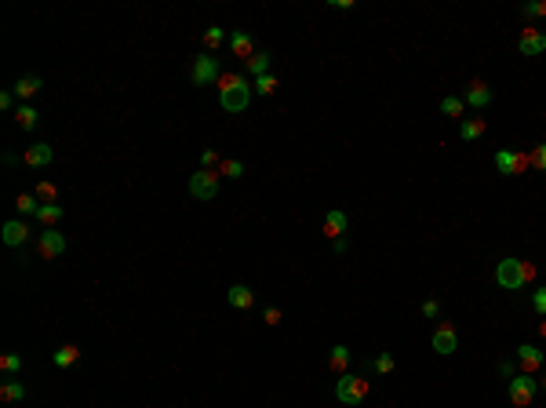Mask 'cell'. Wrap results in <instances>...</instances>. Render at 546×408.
I'll return each mask as SVG.
<instances>
[{
    "label": "cell",
    "instance_id": "obj_1",
    "mask_svg": "<svg viewBox=\"0 0 546 408\" xmlns=\"http://www.w3.org/2000/svg\"><path fill=\"white\" fill-rule=\"evenodd\" d=\"M252 91H255V84L248 77H240V73H222L219 77V106L226 114H244L248 103H252Z\"/></svg>",
    "mask_w": 546,
    "mask_h": 408
},
{
    "label": "cell",
    "instance_id": "obj_2",
    "mask_svg": "<svg viewBox=\"0 0 546 408\" xmlns=\"http://www.w3.org/2000/svg\"><path fill=\"white\" fill-rule=\"evenodd\" d=\"M536 281V263H525V259H499L495 263V285L499 288H507V292H521L525 285H531Z\"/></svg>",
    "mask_w": 546,
    "mask_h": 408
},
{
    "label": "cell",
    "instance_id": "obj_3",
    "mask_svg": "<svg viewBox=\"0 0 546 408\" xmlns=\"http://www.w3.org/2000/svg\"><path fill=\"white\" fill-rule=\"evenodd\" d=\"M368 393H371V379H364V375L342 372V375L335 379V398H339L342 405H350V408L364 405V401H368Z\"/></svg>",
    "mask_w": 546,
    "mask_h": 408
},
{
    "label": "cell",
    "instance_id": "obj_4",
    "mask_svg": "<svg viewBox=\"0 0 546 408\" xmlns=\"http://www.w3.org/2000/svg\"><path fill=\"white\" fill-rule=\"evenodd\" d=\"M507 393H510L513 408H528L531 401H536V393H539V379H536V375H528V372H517V375L510 379Z\"/></svg>",
    "mask_w": 546,
    "mask_h": 408
},
{
    "label": "cell",
    "instance_id": "obj_5",
    "mask_svg": "<svg viewBox=\"0 0 546 408\" xmlns=\"http://www.w3.org/2000/svg\"><path fill=\"white\" fill-rule=\"evenodd\" d=\"M190 193L197 201H215L219 197V172H208V168H197L190 175Z\"/></svg>",
    "mask_w": 546,
    "mask_h": 408
},
{
    "label": "cell",
    "instance_id": "obj_6",
    "mask_svg": "<svg viewBox=\"0 0 546 408\" xmlns=\"http://www.w3.org/2000/svg\"><path fill=\"white\" fill-rule=\"evenodd\" d=\"M190 77H193L197 88H204V84H215V80L222 77V66H219V59H215L211 51H204V55H197V62H193V69H190Z\"/></svg>",
    "mask_w": 546,
    "mask_h": 408
},
{
    "label": "cell",
    "instance_id": "obj_7",
    "mask_svg": "<svg viewBox=\"0 0 546 408\" xmlns=\"http://www.w3.org/2000/svg\"><path fill=\"white\" fill-rule=\"evenodd\" d=\"M430 346H434L441 357L455 354V350H459V332H455L452 321H441V325L434 328V335H430Z\"/></svg>",
    "mask_w": 546,
    "mask_h": 408
},
{
    "label": "cell",
    "instance_id": "obj_8",
    "mask_svg": "<svg viewBox=\"0 0 546 408\" xmlns=\"http://www.w3.org/2000/svg\"><path fill=\"white\" fill-rule=\"evenodd\" d=\"M528 164H531V157H525V153L495 150V172H499V175H517V172H525Z\"/></svg>",
    "mask_w": 546,
    "mask_h": 408
},
{
    "label": "cell",
    "instance_id": "obj_9",
    "mask_svg": "<svg viewBox=\"0 0 546 408\" xmlns=\"http://www.w3.org/2000/svg\"><path fill=\"white\" fill-rule=\"evenodd\" d=\"M517 51L528 55V59H536V55L546 51V33L536 30V26H528V30H521V37H517Z\"/></svg>",
    "mask_w": 546,
    "mask_h": 408
},
{
    "label": "cell",
    "instance_id": "obj_10",
    "mask_svg": "<svg viewBox=\"0 0 546 408\" xmlns=\"http://www.w3.org/2000/svg\"><path fill=\"white\" fill-rule=\"evenodd\" d=\"M37 251H40V256H44V259H59L62 251H66V237H62L59 230L51 227V230H44V233H40V241H37Z\"/></svg>",
    "mask_w": 546,
    "mask_h": 408
},
{
    "label": "cell",
    "instance_id": "obj_11",
    "mask_svg": "<svg viewBox=\"0 0 546 408\" xmlns=\"http://www.w3.org/2000/svg\"><path fill=\"white\" fill-rule=\"evenodd\" d=\"M543 361H546V354L539 346H531V343H525V346H517V364H521V372H528V375H536L539 369H543Z\"/></svg>",
    "mask_w": 546,
    "mask_h": 408
},
{
    "label": "cell",
    "instance_id": "obj_12",
    "mask_svg": "<svg viewBox=\"0 0 546 408\" xmlns=\"http://www.w3.org/2000/svg\"><path fill=\"white\" fill-rule=\"evenodd\" d=\"M0 237H4V245H8V248H22L26 241H30V227H26L22 219H11V222H4Z\"/></svg>",
    "mask_w": 546,
    "mask_h": 408
},
{
    "label": "cell",
    "instance_id": "obj_13",
    "mask_svg": "<svg viewBox=\"0 0 546 408\" xmlns=\"http://www.w3.org/2000/svg\"><path fill=\"white\" fill-rule=\"evenodd\" d=\"M463 103L473 106V109H488V103H492V88H488L484 80H473L466 88V95H463Z\"/></svg>",
    "mask_w": 546,
    "mask_h": 408
},
{
    "label": "cell",
    "instance_id": "obj_14",
    "mask_svg": "<svg viewBox=\"0 0 546 408\" xmlns=\"http://www.w3.org/2000/svg\"><path fill=\"white\" fill-rule=\"evenodd\" d=\"M22 161L30 164V168H48L55 161V150H51V143H33L30 150L22 153Z\"/></svg>",
    "mask_w": 546,
    "mask_h": 408
},
{
    "label": "cell",
    "instance_id": "obj_15",
    "mask_svg": "<svg viewBox=\"0 0 546 408\" xmlns=\"http://www.w3.org/2000/svg\"><path fill=\"white\" fill-rule=\"evenodd\" d=\"M229 51H234L237 59H244V62H248L252 55H255V44H252V33H248V30H234V33H229Z\"/></svg>",
    "mask_w": 546,
    "mask_h": 408
},
{
    "label": "cell",
    "instance_id": "obj_16",
    "mask_svg": "<svg viewBox=\"0 0 546 408\" xmlns=\"http://www.w3.org/2000/svg\"><path fill=\"white\" fill-rule=\"evenodd\" d=\"M346 227H350L346 212H339V208H332V212H324V233L332 237V241H339V237L346 233Z\"/></svg>",
    "mask_w": 546,
    "mask_h": 408
},
{
    "label": "cell",
    "instance_id": "obj_17",
    "mask_svg": "<svg viewBox=\"0 0 546 408\" xmlns=\"http://www.w3.org/2000/svg\"><path fill=\"white\" fill-rule=\"evenodd\" d=\"M226 303L234 306V310H248V306H255V292L248 285H234L226 292Z\"/></svg>",
    "mask_w": 546,
    "mask_h": 408
},
{
    "label": "cell",
    "instance_id": "obj_18",
    "mask_svg": "<svg viewBox=\"0 0 546 408\" xmlns=\"http://www.w3.org/2000/svg\"><path fill=\"white\" fill-rule=\"evenodd\" d=\"M488 128V121L484 117H463V124H459V139L463 143H473V139H481Z\"/></svg>",
    "mask_w": 546,
    "mask_h": 408
},
{
    "label": "cell",
    "instance_id": "obj_19",
    "mask_svg": "<svg viewBox=\"0 0 546 408\" xmlns=\"http://www.w3.org/2000/svg\"><path fill=\"white\" fill-rule=\"evenodd\" d=\"M270 66H273V59H270V51H255L248 62H244V69H248V73L258 80V77H266L270 73Z\"/></svg>",
    "mask_w": 546,
    "mask_h": 408
},
{
    "label": "cell",
    "instance_id": "obj_20",
    "mask_svg": "<svg viewBox=\"0 0 546 408\" xmlns=\"http://www.w3.org/2000/svg\"><path fill=\"white\" fill-rule=\"evenodd\" d=\"M22 398H26V387L19 383V379H4V383H0V401H4V405L22 401Z\"/></svg>",
    "mask_w": 546,
    "mask_h": 408
},
{
    "label": "cell",
    "instance_id": "obj_21",
    "mask_svg": "<svg viewBox=\"0 0 546 408\" xmlns=\"http://www.w3.org/2000/svg\"><path fill=\"white\" fill-rule=\"evenodd\" d=\"M463 109H466V103H463L459 95H444V98H441V114H444V117H455L459 124H463Z\"/></svg>",
    "mask_w": 546,
    "mask_h": 408
},
{
    "label": "cell",
    "instance_id": "obj_22",
    "mask_svg": "<svg viewBox=\"0 0 546 408\" xmlns=\"http://www.w3.org/2000/svg\"><path fill=\"white\" fill-rule=\"evenodd\" d=\"M346 364H350V346H332V357H328V369H332L335 375H342L346 372Z\"/></svg>",
    "mask_w": 546,
    "mask_h": 408
},
{
    "label": "cell",
    "instance_id": "obj_23",
    "mask_svg": "<svg viewBox=\"0 0 546 408\" xmlns=\"http://www.w3.org/2000/svg\"><path fill=\"white\" fill-rule=\"evenodd\" d=\"M11 91H15L19 98H33V95L40 91V77H19V80H15V88H11Z\"/></svg>",
    "mask_w": 546,
    "mask_h": 408
},
{
    "label": "cell",
    "instance_id": "obj_24",
    "mask_svg": "<svg viewBox=\"0 0 546 408\" xmlns=\"http://www.w3.org/2000/svg\"><path fill=\"white\" fill-rule=\"evenodd\" d=\"M15 121H19V128L33 132V128H37V121H40V114H37L33 106H19V109H15Z\"/></svg>",
    "mask_w": 546,
    "mask_h": 408
},
{
    "label": "cell",
    "instance_id": "obj_25",
    "mask_svg": "<svg viewBox=\"0 0 546 408\" xmlns=\"http://www.w3.org/2000/svg\"><path fill=\"white\" fill-rule=\"evenodd\" d=\"M51 361L59 364V369H69L73 361H80V350H77L73 343H69V346H62V350H55V357H51Z\"/></svg>",
    "mask_w": 546,
    "mask_h": 408
},
{
    "label": "cell",
    "instance_id": "obj_26",
    "mask_svg": "<svg viewBox=\"0 0 546 408\" xmlns=\"http://www.w3.org/2000/svg\"><path fill=\"white\" fill-rule=\"evenodd\" d=\"M37 219H40V222H44V227H48V230H51V227H55V222H59V219H62V204H40V212H37Z\"/></svg>",
    "mask_w": 546,
    "mask_h": 408
},
{
    "label": "cell",
    "instance_id": "obj_27",
    "mask_svg": "<svg viewBox=\"0 0 546 408\" xmlns=\"http://www.w3.org/2000/svg\"><path fill=\"white\" fill-rule=\"evenodd\" d=\"M15 208H19L22 215H37V212H40V197H37V193H19Z\"/></svg>",
    "mask_w": 546,
    "mask_h": 408
},
{
    "label": "cell",
    "instance_id": "obj_28",
    "mask_svg": "<svg viewBox=\"0 0 546 408\" xmlns=\"http://www.w3.org/2000/svg\"><path fill=\"white\" fill-rule=\"evenodd\" d=\"M204 44H208V51L226 44V30H222V26H208V30H204Z\"/></svg>",
    "mask_w": 546,
    "mask_h": 408
},
{
    "label": "cell",
    "instance_id": "obj_29",
    "mask_svg": "<svg viewBox=\"0 0 546 408\" xmlns=\"http://www.w3.org/2000/svg\"><path fill=\"white\" fill-rule=\"evenodd\" d=\"M0 372H4V375H19L22 372V357L19 354H4V357H0Z\"/></svg>",
    "mask_w": 546,
    "mask_h": 408
},
{
    "label": "cell",
    "instance_id": "obj_30",
    "mask_svg": "<svg viewBox=\"0 0 546 408\" xmlns=\"http://www.w3.org/2000/svg\"><path fill=\"white\" fill-rule=\"evenodd\" d=\"M219 175H226V179H240V175H244V164H240V161H219Z\"/></svg>",
    "mask_w": 546,
    "mask_h": 408
},
{
    "label": "cell",
    "instance_id": "obj_31",
    "mask_svg": "<svg viewBox=\"0 0 546 408\" xmlns=\"http://www.w3.org/2000/svg\"><path fill=\"white\" fill-rule=\"evenodd\" d=\"M273 91H277V77H273V73L255 80V95H273Z\"/></svg>",
    "mask_w": 546,
    "mask_h": 408
},
{
    "label": "cell",
    "instance_id": "obj_32",
    "mask_svg": "<svg viewBox=\"0 0 546 408\" xmlns=\"http://www.w3.org/2000/svg\"><path fill=\"white\" fill-rule=\"evenodd\" d=\"M531 168H536V172H543V175H546V143L531 146Z\"/></svg>",
    "mask_w": 546,
    "mask_h": 408
},
{
    "label": "cell",
    "instance_id": "obj_33",
    "mask_svg": "<svg viewBox=\"0 0 546 408\" xmlns=\"http://www.w3.org/2000/svg\"><path fill=\"white\" fill-rule=\"evenodd\" d=\"M531 310H536L539 317H546V285L531 292Z\"/></svg>",
    "mask_w": 546,
    "mask_h": 408
},
{
    "label": "cell",
    "instance_id": "obj_34",
    "mask_svg": "<svg viewBox=\"0 0 546 408\" xmlns=\"http://www.w3.org/2000/svg\"><path fill=\"white\" fill-rule=\"evenodd\" d=\"M376 372H379V375L394 372V354H386V350H382V354H376Z\"/></svg>",
    "mask_w": 546,
    "mask_h": 408
},
{
    "label": "cell",
    "instance_id": "obj_35",
    "mask_svg": "<svg viewBox=\"0 0 546 408\" xmlns=\"http://www.w3.org/2000/svg\"><path fill=\"white\" fill-rule=\"evenodd\" d=\"M37 197H40L44 204H55V197H59V190H55L51 182H40V186H37Z\"/></svg>",
    "mask_w": 546,
    "mask_h": 408
},
{
    "label": "cell",
    "instance_id": "obj_36",
    "mask_svg": "<svg viewBox=\"0 0 546 408\" xmlns=\"http://www.w3.org/2000/svg\"><path fill=\"white\" fill-rule=\"evenodd\" d=\"M525 15H528V19L546 15V0H531V4H525Z\"/></svg>",
    "mask_w": 546,
    "mask_h": 408
},
{
    "label": "cell",
    "instance_id": "obj_37",
    "mask_svg": "<svg viewBox=\"0 0 546 408\" xmlns=\"http://www.w3.org/2000/svg\"><path fill=\"white\" fill-rule=\"evenodd\" d=\"M263 321H266L270 328H273V325H281V310H277V306H266V310H263Z\"/></svg>",
    "mask_w": 546,
    "mask_h": 408
},
{
    "label": "cell",
    "instance_id": "obj_38",
    "mask_svg": "<svg viewBox=\"0 0 546 408\" xmlns=\"http://www.w3.org/2000/svg\"><path fill=\"white\" fill-rule=\"evenodd\" d=\"M419 310H423V317H437V314H441V303H437V299H426Z\"/></svg>",
    "mask_w": 546,
    "mask_h": 408
},
{
    "label": "cell",
    "instance_id": "obj_39",
    "mask_svg": "<svg viewBox=\"0 0 546 408\" xmlns=\"http://www.w3.org/2000/svg\"><path fill=\"white\" fill-rule=\"evenodd\" d=\"M200 164L211 172V164H219V153H215V150H204V153H200Z\"/></svg>",
    "mask_w": 546,
    "mask_h": 408
},
{
    "label": "cell",
    "instance_id": "obj_40",
    "mask_svg": "<svg viewBox=\"0 0 546 408\" xmlns=\"http://www.w3.org/2000/svg\"><path fill=\"white\" fill-rule=\"evenodd\" d=\"M11 103H15V91H4V95H0V109H11Z\"/></svg>",
    "mask_w": 546,
    "mask_h": 408
},
{
    "label": "cell",
    "instance_id": "obj_41",
    "mask_svg": "<svg viewBox=\"0 0 546 408\" xmlns=\"http://www.w3.org/2000/svg\"><path fill=\"white\" fill-rule=\"evenodd\" d=\"M346 248H350V245H346V237H339V241H332V251H335V256H342Z\"/></svg>",
    "mask_w": 546,
    "mask_h": 408
},
{
    "label": "cell",
    "instance_id": "obj_42",
    "mask_svg": "<svg viewBox=\"0 0 546 408\" xmlns=\"http://www.w3.org/2000/svg\"><path fill=\"white\" fill-rule=\"evenodd\" d=\"M499 372H502V375H510V379L517 375V372H513V361H499Z\"/></svg>",
    "mask_w": 546,
    "mask_h": 408
},
{
    "label": "cell",
    "instance_id": "obj_43",
    "mask_svg": "<svg viewBox=\"0 0 546 408\" xmlns=\"http://www.w3.org/2000/svg\"><path fill=\"white\" fill-rule=\"evenodd\" d=\"M539 335H543V339H546V317L539 321Z\"/></svg>",
    "mask_w": 546,
    "mask_h": 408
},
{
    "label": "cell",
    "instance_id": "obj_44",
    "mask_svg": "<svg viewBox=\"0 0 546 408\" xmlns=\"http://www.w3.org/2000/svg\"><path fill=\"white\" fill-rule=\"evenodd\" d=\"M543 387H546V379H543Z\"/></svg>",
    "mask_w": 546,
    "mask_h": 408
}]
</instances>
